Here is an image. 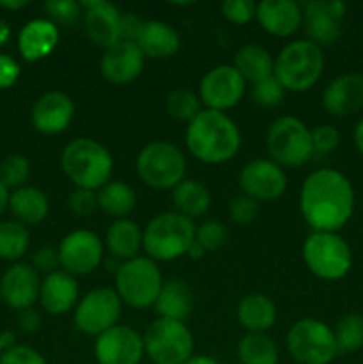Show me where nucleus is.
Returning <instances> with one entry per match:
<instances>
[{"label":"nucleus","mask_w":363,"mask_h":364,"mask_svg":"<svg viewBox=\"0 0 363 364\" xmlns=\"http://www.w3.org/2000/svg\"><path fill=\"white\" fill-rule=\"evenodd\" d=\"M354 188L345 174L319 169L302 183L299 208L313 231L337 233L354 213Z\"/></svg>","instance_id":"1"},{"label":"nucleus","mask_w":363,"mask_h":364,"mask_svg":"<svg viewBox=\"0 0 363 364\" xmlns=\"http://www.w3.org/2000/svg\"><path fill=\"white\" fill-rule=\"evenodd\" d=\"M185 142L199 162L224 164L237 155L241 132L224 112L205 109L189 123Z\"/></svg>","instance_id":"2"},{"label":"nucleus","mask_w":363,"mask_h":364,"mask_svg":"<svg viewBox=\"0 0 363 364\" xmlns=\"http://www.w3.org/2000/svg\"><path fill=\"white\" fill-rule=\"evenodd\" d=\"M60 167L77 188L96 191L110 181L114 160L109 149L98 141L78 137L63 149Z\"/></svg>","instance_id":"3"},{"label":"nucleus","mask_w":363,"mask_h":364,"mask_svg":"<svg viewBox=\"0 0 363 364\" xmlns=\"http://www.w3.org/2000/svg\"><path fill=\"white\" fill-rule=\"evenodd\" d=\"M196 238L194 223L178 212L160 213L142 231V249L153 262H173L187 255Z\"/></svg>","instance_id":"4"},{"label":"nucleus","mask_w":363,"mask_h":364,"mask_svg":"<svg viewBox=\"0 0 363 364\" xmlns=\"http://www.w3.org/2000/svg\"><path fill=\"white\" fill-rule=\"evenodd\" d=\"M322 71V50L310 39L288 43L274 60V77L285 91H308L319 82Z\"/></svg>","instance_id":"5"},{"label":"nucleus","mask_w":363,"mask_h":364,"mask_svg":"<svg viewBox=\"0 0 363 364\" xmlns=\"http://www.w3.org/2000/svg\"><path fill=\"white\" fill-rule=\"evenodd\" d=\"M302 259L313 276L324 281H338L352 267V252L347 242L337 233L313 231L302 245Z\"/></svg>","instance_id":"6"},{"label":"nucleus","mask_w":363,"mask_h":364,"mask_svg":"<svg viewBox=\"0 0 363 364\" xmlns=\"http://www.w3.org/2000/svg\"><path fill=\"white\" fill-rule=\"evenodd\" d=\"M135 169L148 187L167 191L184 181L187 162L178 146L166 141H155L139 151Z\"/></svg>","instance_id":"7"},{"label":"nucleus","mask_w":363,"mask_h":364,"mask_svg":"<svg viewBox=\"0 0 363 364\" xmlns=\"http://www.w3.org/2000/svg\"><path fill=\"white\" fill-rule=\"evenodd\" d=\"M162 284L160 269L153 259L144 256L123 262L116 274V294L121 302L135 309L155 306Z\"/></svg>","instance_id":"8"},{"label":"nucleus","mask_w":363,"mask_h":364,"mask_svg":"<svg viewBox=\"0 0 363 364\" xmlns=\"http://www.w3.org/2000/svg\"><path fill=\"white\" fill-rule=\"evenodd\" d=\"M267 151L280 167H301L312 159V132L298 117H278L267 132Z\"/></svg>","instance_id":"9"},{"label":"nucleus","mask_w":363,"mask_h":364,"mask_svg":"<svg viewBox=\"0 0 363 364\" xmlns=\"http://www.w3.org/2000/svg\"><path fill=\"white\" fill-rule=\"evenodd\" d=\"M287 347L295 364H330L338 354L333 329L315 318L295 322L287 334Z\"/></svg>","instance_id":"10"},{"label":"nucleus","mask_w":363,"mask_h":364,"mask_svg":"<svg viewBox=\"0 0 363 364\" xmlns=\"http://www.w3.org/2000/svg\"><path fill=\"white\" fill-rule=\"evenodd\" d=\"M144 354L155 364H184L192 355L194 340L184 322L157 318L144 336Z\"/></svg>","instance_id":"11"},{"label":"nucleus","mask_w":363,"mask_h":364,"mask_svg":"<svg viewBox=\"0 0 363 364\" xmlns=\"http://www.w3.org/2000/svg\"><path fill=\"white\" fill-rule=\"evenodd\" d=\"M121 304L123 302L120 295L110 288H98V290L89 291L75 309V327L80 333L98 338L100 334L116 326L121 315Z\"/></svg>","instance_id":"12"},{"label":"nucleus","mask_w":363,"mask_h":364,"mask_svg":"<svg viewBox=\"0 0 363 364\" xmlns=\"http://www.w3.org/2000/svg\"><path fill=\"white\" fill-rule=\"evenodd\" d=\"M60 267L70 276H88L100 267L103 259V244L96 233L89 230H77L66 235L59 249Z\"/></svg>","instance_id":"13"},{"label":"nucleus","mask_w":363,"mask_h":364,"mask_svg":"<svg viewBox=\"0 0 363 364\" xmlns=\"http://www.w3.org/2000/svg\"><path fill=\"white\" fill-rule=\"evenodd\" d=\"M246 91V80L230 64L212 68L199 82V100L206 109L224 112L233 109L242 100Z\"/></svg>","instance_id":"14"},{"label":"nucleus","mask_w":363,"mask_h":364,"mask_svg":"<svg viewBox=\"0 0 363 364\" xmlns=\"http://www.w3.org/2000/svg\"><path fill=\"white\" fill-rule=\"evenodd\" d=\"M302 27L310 41L317 46L333 45L342 34V18L347 13V6L342 0H313L305 4Z\"/></svg>","instance_id":"15"},{"label":"nucleus","mask_w":363,"mask_h":364,"mask_svg":"<svg viewBox=\"0 0 363 364\" xmlns=\"http://www.w3.org/2000/svg\"><path fill=\"white\" fill-rule=\"evenodd\" d=\"M95 355L100 364H139L144 355V340L128 326H114L96 338Z\"/></svg>","instance_id":"16"},{"label":"nucleus","mask_w":363,"mask_h":364,"mask_svg":"<svg viewBox=\"0 0 363 364\" xmlns=\"http://www.w3.org/2000/svg\"><path fill=\"white\" fill-rule=\"evenodd\" d=\"M238 183L255 201H274L287 191V174L273 160L258 159L242 167Z\"/></svg>","instance_id":"17"},{"label":"nucleus","mask_w":363,"mask_h":364,"mask_svg":"<svg viewBox=\"0 0 363 364\" xmlns=\"http://www.w3.org/2000/svg\"><path fill=\"white\" fill-rule=\"evenodd\" d=\"M75 116V103L66 92L50 91L45 92L34 103L31 112V121L39 134L57 135L63 134L71 124Z\"/></svg>","instance_id":"18"},{"label":"nucleus","mask_w":363,"mask_h":364,"mask_svg":"<svg viewBox=\"0 0 363 364\" xmlns=\"http://www.w3.org/2000/svg\"><path fill=\"white\" fill-rule=\"evenodd\" d=\"M144 55L134 41H117L105 50L100 63L103 78L114 85H127L141 75Z\"/></svg>","instance_id":"19"},{"label":"nucleus","mask_w":363,"mask_h":364,"mask_svg":"<svg viewBox=\"0 0 363 364\" xmlns=\"http://www.w3.org/2000/svg\"><path fill=\"white\" fill-rule=\"evenodd\" d=\"M39 274L28 263H14L2 276L0 294L2 301L13 309L23 311L32 308L39 299Z\"/></svg>","instance_id":"20"},{"label":"nucleus","mask_w":363,"mask_h":364,"mask_svg":"<svg viewBox=\"0 0 363 364\" xmlns=\"http://www.w3.org/2000/svg\"><path fill=\"white\" fill-rule=\"evenodd\" d=\"M82 9H85L84 23L89 39L100 48L109 50L110 46L120 41V11L105 0H91L80 2Z\"/></svg>","instance_id":"21"},{"label":"nucleus","mask_w":363,"mask_h":364,"mask_svg":"<svg viewBox=\"0 0 363 364\" xmlns=\"http://www.w3.org/2000/svg\"><path fill=\"white\" fill-rule=\"evenodd\" d=\"M322 105L331 116L347 117L363 109V77L347 73L335 78L322 92Z\"/></svg>","instance_id":"22"},{"label":"nucleus","mask_w":363,"mask_h":364,"mask_svg":"<svg viewBox=\"0 0 363 364\" xmlns=\"http://www.w3.org/2000/svg\"><path fill=\"white\" fill-rule=\"evenodd\" d=\"M260 27L276 38H288L302 25V9L292 0H262L256 4Z\"/></svg>","instance_id":"23"},{"label":"nucleus","mask_w":363,"mask_h":364,"mask_svg":"<svg viewBox=\"0 0 363 364\" xmlns=\"http://www.w3.org/2000/svg\"><path fill=\"white\" fill-rule=\"evenodd\" d=\"M78 299V284L73 276L64 270H56L41 281L39 302L50 315L60 316L70 311Z\"/></svg>","instance_id":"24"},{"label":"nucleus","mask_w":363,"mask_h":364,"mask_svg":"<svg viewBox=\"0 0 363 364\" xmlns=\"http://www.w3.org/2000/svg\"><path fill=\"white\" fill-rule=\"evenodd\" d=\"M59 43V31L50 20H32L18 36V48L27 63L45 59L56 50Z\"/></svg>","instance_id":"25"},{"label":"nucleus","mask_w":363,"mask_h":364,"mask_svg":"<svg viewBox=\"0 0 363 364\" xmlns=\"http://www.w3.org/2000/svg\"><path fill=\"white\" fill-rule=\"evenodd\" d=\"M135 43L142 55L152 59H169L177 55L182 45L178 32L171 25L159 20L144 21Z\"/></svg>","instance_id":"26"},{"label":"nucleus","mask_w":363,"mask_h":364,"mask_svg":"<svg viewBox=\"0 0 363 364\" xmlns=\"http://www.w3.org/2000/svg\"><path fill=\"white\" fill-rule=\"evenodd\" d=\"M237 318L248 333H265L276 322V306L267 295L249 294L238 302Z\"/></svg>","instance_id":"27"},{"label":"nucleus","mask_w":363,"mask_h":364,"mask_svg":"<svg viewBox=\"0 0 363 364\" xmlns=\"http://www.w3.org/2000/svg\"><path fill=\"white\" fill-rule=\"evenodd\" d=\"M107 249L120 262L137 258L142 249V231L130 219H117L107 231Z\"/></svg>","instance_id":"28"},{"label":"nucleus","mask_w":363,"mask_h":364,"mask_svg":"<svg viewBox=\"0 0 363 364\" xmlns=\"http://www.w3.org/2000/svg\"><path fill=\"white\" fill-rule=\"evenodd\" d=\"M155 311L159 313V318L184 322L192 311V291L182 281L164 283L155 301Z\"/></svg>","instance_id":"29"},{"label":"nucleus","mask_w":363,"mask_h":364,"mask_svg":"<svg viewBox=\"0 0 363 364\" xmlns=\"http://www.w3.org/2000/svg\"><path fill=\"white\" fill-rule=\"evenodd\" d=\"M9 210L23 226L39 224L48 215V199L39 188L21 187L9 196Z\"/></svg>","instance_id":"30"},{"label":"nucleus","mask_w":363,"mask_h":364,"mask_svg":"<svg viewBox=\"0 0 363 364\" xmlns=\"http://www.w3.org/2000/svg\"><path fill=\"white\" fill-rule=\"evenodd\" d=\"M235 70L241 73V77L244 80L256 82L263 80L267 77H273L274 75V59L269 53V50L263 48V46L255 45H246L235 53Z\"/></svg>","instance_id":"31"},{"label":"nucleus","mask_w":363,"mask_h":364,"mask_svg":"<svg viewBox=\"0 0 363 364\" xmlns=\"http://www.w3.org/2000/svg\"><path fill=\"white\" fill-rule=\"evenodd\" d=\"M173 203L178 213L192 220L205 215L212 203V196L201 181L184 180L173 188Z\"/></svg>","instance_id":"32"},{"label":"nucleus","mask_w":363,"mask_h":364,"mask_svg":"<svg viewBox=\"0 0 363 364\" xmlns=\"http://www.w3.org/2000/svg\"><path fill=\"white\" fill-rule=\"evenodd\" d=\"M135 201L137 196L134 188L123 181H109L98 192V208L116 219H127L128 213L135 208Z\"/></svg>","instance_id":"33"},{"label":"nucleus","mask_w":363,"mask_h":364,"mask_svg":"<svg viewBox=\"0 0 363 364\" xmlns=\"http://www.w3.org/2000/svg\"><path fill=\"white\" fill-rule=\"evenodd\" d=\"M241 364H278L280 354L273 338L265 333H248L237 345Z\"/></svg>","instance_id":"34"},{"label":"nucleus","mask_w":363,"mask_h":364,"mask_svg":"<svg viewBox=\"0 0 363 364\" xmlns=\"http://www.w3.org/2000/svg\"><path fill=\"white\" fill-rule=\"evenodd\" d=\"M31 235L18 220L0 223V259L16 262L27 252Z\"/></svg>","instance_id":"35"},{"label":"nucleus","mask_w":363,"mask_h":364,"mask_svg":"<svg viewBox=\"0 0 363 364\" xmlns=\"http://www.w3.org/2000/svg\"><path fill=\"white\" fill-rule=\"evenodd\" d=\"M337 348L342 354L363 348V316L358 313H347L337 322L333 329Z\"/></svg>","instance_id":"36"},{"label":"nucleus","mask_w":363,"mask_h":364,"mask_svg":"<svg viewBox=\"0 0 363 364\" xmlns=\"http://www.w3.org/2000/svg\"><path fill=\"white\" fill-rule=\"evenodd\" d=\"M166 110L173 119L191 123L201 112V100L187 89L171 91L166 98Z\"/></svg>","instance_id":"37"},{"label":"nucleus","mask_w":363,"mask_h":364,"mask_svg":"<svg viewBox=\"0 0 363 364\" xmlns=\"http://www.w3.org/2000/svg\"><path fill=\"white\" fill-rule=\"evenodd\" d=\"M31 178V164L23 155H9L0 162V183L9 188H21Z\"/></svg>","instance_id":"38"},{"label":"nucleus","mask_w":363,"mask_h":364,"mask_svg":"<svg viewBox=\"0 0 363 364\" xmlns=\"http://www.w3.org/2000/svg\"><path fill=\"white\" fill-rule=\"evenodd\" d=\"M283 96H285V89L281 87V84L276 80L274 75L273 77L263 78V80L256 82V84L253 85V100H255L256 105L260 107H267V109H270V107L280 105Z\"/></svg>","instance_id":"39"},{"label":"nucleus","mask_w":363,"mask_h":364,"mask_svg":"<svg viewBox=\"0 0 363 364\" xmlns=\"http://www.w3.org/2000/svg\"><path fill=\"white\" fill-rule=\"evenodd\" d=\"M228 238V231L224 224L219 220H206L196 230V242L201 245L205 251H216L223 247Z\"/></svg>","instance_id":"40"},{"label":"nucleus","mask_w":363,"mask_h":364,"mask_svg":"<svg viewBox=\"0 0 363 364\" xmlns=\"http://www.w3.org/2000/svg\"><path fill=\"white\" fill-rule=\"evenodd\" d=\"M68 208L75 217H89L98 208V194L88 188H75L68 198Z\"/></svg>","instance_id":"41"},{"label":"nucleus","mask_w":363,"mask_h":364,"mask_svg":"<svg viewBox=\"0 0 363 364\" xmlns=\"http://www.w3.org/2000/svg\"><path fill=\"white\" fill-rule=\"evenodd\" d=\"M221 11L223 16L235 25H244L256 18V4L253 0H226Z\"/></svg>","instance_id":"42"},{"label":"nucleus","mask_w":363,"mask_h":364,"mask_svg":"<svg viewBox=\"0 0 363 364\" xmlns=\"http://www.w3.org/2000/svg\"><path fill=\"white\" fill-rule=\"evenodd\" d=\"M258 215V201L242 194L231 199L230 217L235 224H249Z\"/></svg>","instance_id":"43"},{"label":"nucleus","mask_w":363,"mask_h":364,"mask_svg":"<svg viewBox=\"0 0 363 364\" xmlns=\"http://www.w3.org/2000/svg\"><path fill=\"white\" fill-rule=\"evenodd\" d=\"M313 153H331L340 144V134L333 124H319L312 130Z\"/></svg>","instance_id":"44"},{"label":"nucleus","mask_w":363,"mask_h":364,"mask_svg":"<svg viewBox=\"0 0 363 364\" xmlns=\"http://www.w3.org/2000/svg\"><path fill=\"white\" fill-rule=\"evenodd\" d=\"M45 7L50 16L63 23H73L80 16L82 9L80 2H75V0H52V2H46Z\"/></svg>","instance_id":"45"},{"label":"nucleus","mask_w":363,"mask_h":364,"mask_svg":"<svg viewBox=\"0 0 363 364\" xmlns=\"http://www.w3.org/2000/svg\"><path fill=\"white\" fill-rule=\"evenodd\" d=\"M0 364H46L45 358L38 350L23 345H16L11 350H6L2 354Z\"/></svg>","instance_id":"46"},{"label":"nucleus","mask_w":363,"mask_h":364,"mask_svg":"<svg viewBox=\"0 0 363 364\" xmlns=\"http://www.w3.org/2000/svg\"><path fill=\"white\" fill-rule=\"evenodd\" d=\"M32 267L36 272H45L46 276L56 272L57 267H60L59 255L52 247H41L32 255Z\"/></svg>","instance_id":"47"},{"label":"nucleus","mask_w":363,"mask_h":364,"mask_svg":"<svg viewBox=\"0 0 363 364\" xmlns=\"http://www.w3.org/2000/svg\"><path fill=\"white\" fill-rule=\"evenodd\" d=\"M20 77V66L11 55L0 53V89H9Z\"/></svg>","instance_id":"48"},{"label":"nucleus","mask_w":363,"mask_h":364,"mask_svg":"<svg viewBox=\"0 0 363 364\" xmlns=\"http://www.w3.org/2000/svg\"><path fill=\"white\" fill-rule=\"evenodd\" d=\"M144 21L139 20L137 14L127 13L120 18V41H134L137 39Z\"/></svg>","instance_id":"49"},{"label":"nucleus","mask_w":363,"mask_h":364,"mask_svg":"<svg viewBox=\"0 0 363 364\" xmlns=\"http://www.w3.org/2000/svg\"><path fill=\"white\" fill-rule=\"evenodd\" d=\"M16 322H18V327H20L21 333L32 334L39 329V326H41V316H39V313L36 311V309L28 308V309H23V311L18 313Z\"/></svg>","instance_id":"50"},{"label":"nucleus","mask_w":363,"mask_h":364,"mask_svg":"<svg viewBox=\"0 0 363 364\" xmlns=\"http://www.w3.org/2000/svg\"><path fill=\"white\" fill-rule=\"evenodd\" d=\"M14 341H16L14 333H11V331H4V333H0V348H2L4 352L11 350L13 347H16V345H14Z\"/></svg>","instance_id":"51"},{"label":"nucleus","mask_w":363,"mask_h":364,"mask_svg":"<svg viewBox=\"0 0 363 364\" xmlns=\"http://www.w3.org/2000/svg\"><path fill=\"white\" fill-rule=\"evenodd\" d=\"M352 139H354V146L359 153L363 155V117L356 123L354 134H352Z\"/></svg>","instance_id":"52"},{"label":"nucleus","mask_w":363,"mask_h":364,"mask_svg":"<svg viewBox=\"0 0 363 364\" xmlns=\"http://www.w3.org/2000/svg\"><path fill=\"white\" fill-rule=\"evenodd\" d=\"M27 6H28L27 0H0V7H4V9L18 11V9H23V7Z\"/></svg>","instance_id":"53"},{"label":"nucleus","mask_w":363,"mask_h":364,"mask_svg":"<svg viewBox=\"0 0 363 364\" xmlns=\"http://www.w3.org/2000/svg\"><path fill=\"white\" fill-rule=\"evenodd\" d=\"M184 364H219L216 359L209 358V355H191Z\"/></svg>","instance_id":"54"},{"label":"nucleus","mask_w":363,"mask_h":364,"mask_svg":"<svg viewBox=\"0 0 363 364\" xmlns=\"http://www.w3.org/2000/svg\"><path fill=\"white\" fill-rule=\"evenodd\" d=\"M7 206H9V191L0 183V215H2Z\"/></svg>","instance_id":"55"},{"label":"nucleus","mask_w":363,"mask_h":364,"mask_svg":"<svg viewBox=\"0 0 363 364\" xmlns=\"http://www.w3.org/2000/svg\"><path fill=\"white\" fill-rule=\"evenodd\" d=\"M205 249L201 247V245L198 244V242H196V238H194V242H192V245L191 247H189V251H187V255L191 256V258H201V256H205Z\"/></svg>","instance_id":"56"},{"label":"nucleus","mask_w":363,"mask_h":364,"mask_svg":"<svg viewBox=\"0 0 363 364\" xmlns=\"http://www.w3.org/2000/svg\"><path fill=\"white\" fill-rule=\"evenodd\" d=\"M9 38H11V28H9V25H7L6 21L0 20V46L6 45V43L9 41Z\"/></svg>","instance_id":"57"},{"label":"nucleus","mask_w":363,"mask_h":364,"mask_svg":"<svg viewBox=\"0 0 363 364\" xmlns=\"http://www.w3.org/2000/svg\"><path fill=\"white\" fill-rule=\"evenodd\" d=\"M105 267H107V270H109V272L117 274V270H120V267H121V262H120V259L114 258V256H112V259H107Z\"/></svg>","instance_id":"58"},{"label":"nucleus","mask_w":363,"mask_h":364,"mask_svg":"<svg viewBox=\"0 0 363 364\" xmlns=\"http://www.w3.org/2000/svg\"><path fill=\"white\" fill-rule=\"evenodd\" d=\"M2 354H4V350H2V348H0V361H2Z\"/></svg>","instance_id":"59"},{"label":"nucleus","mask_w":363,"mask_h":364,"mask_svg":"<svg viewBox=\"0 0 363 364\" xmlns=\"http://www.w3.org/2000/svg\"><path fill=\"white\" fill-rule=\"evenodd\" d=\"M0 304H2V294H0Z\"/></svg>","instance_id":"60"}]
</instances>
